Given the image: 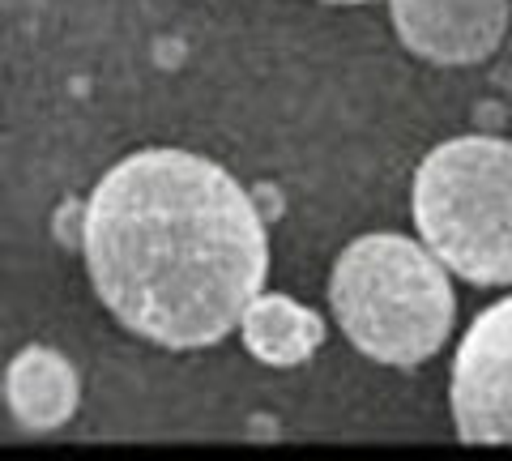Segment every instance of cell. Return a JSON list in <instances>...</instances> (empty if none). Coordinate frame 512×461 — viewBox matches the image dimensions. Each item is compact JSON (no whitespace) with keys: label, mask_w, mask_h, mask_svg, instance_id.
Segmentation results:
<instances>
[{"label":"cell","mask_w":512,"mask_h":461,"mask_svg":"<svg viewBox=\"0 0 512 461\" xmlns=\"http://www.w3.org/2000/svg\"><path fill=\"white\" fill-rule=\"evenodd\" d=\"M82 257L103 308L167 351L239 329L269 274L265 218L214 158L154 146L120 158L82 214Z\"/></svg>","instance_id":"6da1fadb"},{"label":"cell","mask_w":512,"mask_h":461,"mask_svg":"<svg viewBox=\"0 0 512 461\" xmlns=\"http://www.w3.org/2000/svg\"><path fill=\"white\" fill-rule=\"evenodd\" d=\"M329 308L346 342L384 368H414L453 333L457 299L448 265L406 235H359L329 278Z\"/></svg>","instance_id":"7a4b0ae2"},{"label":"cell","mask_w":512,"mask_h":461,"mask_svg":"<svg viewBox=\"0 0 512 461\" xmlns=\"http://www.w3.org/2000/svg\"><path fill=\"white\" fill-rule=\"evenodd\" d=\"M414 227L448 274L512 286V141L453 137L414 171Z\"/></svg>","instance_id":"3957f363"},{"label":"cell","mask_w":512,"mask_h":461,"mask_svg":"<svg viewBox=\"0 0 512 461\" xmlns=\"http://www.w3.org/2000/svg\"><path fill=\"white\" fill-rule=\"evenodd\" d=\"M453 427L466 444H512V295L474 316L448 376Z\"/></svg>","instance_id":"277c9868"},{"label":"cell","mask_w":512,"mask_h":461,"mask_svg":"<svg viewBox=\"0 0 512 461\" xmlns=\"http://www.w3.org/2000/svg\"><path fill=\"white\" fill-rule=\"evenodd\" d=\"M397 39L427 65H483L504 43L508 0H389Z\"/></svg>","instance_id":"5b68a950"},{"label":"cell","mask_w":512,"mask_h":461,"mask_svg":"<svg viewBox=\"0 0 512 461\" xmlns=\"http://www.w3.org/2000/svg\"><path fill=\"white\" fill-rule=\"evenodd\" d=\"M82 380L52 346H22L5 368V406L26 432H56L77 415Z\"/></svg>","instance_id":"8992f818"},{"label":"cell","mask_w":512,"mask_h":461,"mask_svg":"<svg viewBox=\"0 0 512 461\" xmlns=\"http://www.w3.org/2000/svg\"><path fill=\"white\" fill-rule=\"evenodd\" d=\"M239 333L265 368H295V363H308L320 351L325 321L312 308L295 304L291 295H256L244 321H239Z\"/></svg>","instance_id":"52a82bcc"},{"label":"cell","mask_w":512,"mask_h":461,"mask_svg":"<svg viewBox=\"0 0 512 461\" xmlns=\"http://www.w3.org/2000/svg\"><path fill=\"white\" fill-rule=\"evenodd\" d=\"M325 5H367V0H325Z\"/></svg>","instance_id":"ba28073f"}]
</instances>
